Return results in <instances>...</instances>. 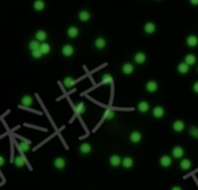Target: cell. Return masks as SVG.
<instances>
[{
	"mask_svg": "<svg viewBox=\"0 0 198 190\" xmlns=\"http://www.w3.org/2000/svg\"><path fill=\"white\" fill-rule=\"evenodd\" d=\"M62 53H63V56L65 57H71L73 53H74V48L72 45H70V44H65L62 49Z\"/></svg>",
	"mask_w": 198,
	"mask_h": 190,
	"instance_id": "6da1fadb",
	"label": "cell"
},
{
	"mask_svg": "<svg viewBox=\"0 0 198 190\" xmlns=\"http://www.w3.org/2000/svg\"><path fill=\"white\" fill-rule=\"evenodd\" d=\"M172 154L173 157L176 158V159H181V158L184 155V150L181 146H175L173 150H172Z\"/></svg>",
	"mask_w": 198,
	"mask_h": 190,
	"instance_id": "7a4b0ae2",
	"label": "cell"
},
{
	"mask_svg": "<svg viewBox=\"0 0 198 190\" xmlns=\"http://www.w3.org/2000/svg\"><path fill=\"white\" fill-rule=\"evenodd\" d=\"M172 163H173V160H172V158L169 157V155H164V157L160 158V165L162 167H164V168L170 167Z\"/></svg>",
	"mask_w": 198,
	"mask_h": 190,
	"instance_id": "3957f363",
	"label": "cell"
},
{
	"mask_svg": "<svg viewBox=\"0 0 198 190\" xmlns=\"http://www.w3.org/2000/svg\"><path fill=\"white\" fill-rule=\"evenodd\" d=\"M133 71H135V66H133L132 64H130V63H126V64H124V65L122 66V72H123L124 74H126V76L132 74Z\"/></svg>",
	"mask_w": 198,
	"mask_h": 190,
	"instance_id": "277c9868",
	"label": "cell"
},
{
	"mask_svg": "<svg viewBox=\"0 0 198 190\" xmlns=\"http://www.w3.org/2000/svg\"><path fill=\"white\" fill-rule=\"evenodd\" d=\"M34 103V99H33V96H30V95H24L22 96V99H21V105H24V107H30V105H33Z\"/></svg>",
	"mask_w": 198,
	"mask_h": 190,
	"instance_id": "5b68a950",
	"label": "cell"
},
{
	"mask_svg": "<svg viewBox=\"0 0 198 190\" xmlns=\"http://www.w3.org/2000/svg\"><path fill=\"white\" fill-rule=\"evenodd\" d=\"M122 161H123V159H121V157L119 155H111L110 159H109V162H110V165L112 167H118L119 165L122 163Z\"/></svg>",
	"mask_w": 198,
	"mask_h": 190,
	"instance_id": "8992f818",
	"label": "cell"
},
{
	"mask_svg": "<svg viewBox=\"0 0 198 190\" xmlns=\"http://www.w3.org/2000/svg\"><path fill=\"white\" fill-rule=\"evenodd\" d=\"M53 165L57 169H64L65 166H66V161L63 158H56L55 161H53Z\"/></svg>",
	"mask_w": 198,
	"mask_h": 190,
	"instance_id": "52a82bcc",
	"label": "cell"
},
{
	"mask_svg": "<svg viewBox=\"0 0 198 190\" xmlns=\"http://www.w3.org/2000/svg\"><path fill=\"white\" fill-rule=\"evenodd\" d=\"M185 128V124L182 122V121H175L173 123V130L175 132H182Z\"/></svg>",
	"mask_w": 198,
	"mask_h": 190,
	"instance_id": "ba28073f",
	"label": "cell"
},
{
	"mask_svg": "<svg viewBox=\"0 0 198 190\" xmlns=\"http://www.w3.org/2000/svg\"><path fill=\"white\" fill-rule=\"evenodd\" d=\"M187 44H188L190 48H195L198 45V37L197 36H195V35H190L188 36L187 38Z\"/></svg>",
	"mask_w": 198,
	"mask_h": 190,
	"instance_id": "9c48e42d",
	"label": "cell"
},
{
	"mask_svg": "<svg viewBox=\"0 0 198 190\" xmlns=\"http://www.w3.org/2000/svg\"><path fill=\"white\" fill-rule=\"evenodd\" d=\"M79 150H80V152H81L82 154H89V153L92 152V145L88 144V142H83V144L80 145Z\"/></svg>",
	"mask_w": 198,
	"mask_h": 190,
	"instance_id": "30bf717a",
	"label": "cell"
},
{
	"mask_svg": "<svg viewBox=\"0 0 198 190\" xmlns=\"http://www.w3.org/2000/svg\"><path fill=\"white\" fill-rule=\"evenodd\" d=\"M94 45H95V48L96 49H99V50H102V49H104L107 45V42L104 38L102 37H99L95 39V42H94Z\"/></svg>",
	"mask_w": 198,
	"mask_h": 190,
	"instance_id": "8fae6325",
	"label": "cell"
},
{
	"mask_svg": "<svg viewBox=\"0 0 198 190\" xmlns=\"http://www.w3.org/2000/svg\"><path fill=\"white\" fill-rule=\"evenodd\" d=\"M164 115V109L162 107H155L154 109H153V116H154L155 118H162Z\"/></svg>",
	"mask_w": 198,
	"mask_h": 190,
	"instance_id": "7c38bea8",
	"label": "cell"
},
{
	"mask_svg": "<svg viewBox=\"0 0 198 190\" xmlns=\"http://www.w3.org/2000/svg\"><path fill=\"white\" fill-rule=\"evenodd\" d=\"M158 84L155 82V81H148L147 84H146V90L147 92H150V93H154L158 90Z\"/></svg>",
	"mask_w": 198,
	"mask_h": 190,
	"instance_id": "4fadbf2b",
	"label": "cell"
},
{
	"mask_svg": "<svg viewBox=\"0 0 198 190\" xmlns=\"http://www.w3.org/2000/svg\"><path fill=\"white\" fill-rule=\"evenodd\" d=\"M89 19H91V13L88 10H81L79 13V20L81 22H87V21H89Z\"/></svg>",
	"mask_w": 198,
	"mask_h": 190,
	"instance_id": "5bb4252c",
	"label": "cell"
},
{
	"mask_svg": "<svg viewBox=\"0 0 198 190\" xmlns=\"http://www.w3.org/2000/svg\"><path fill=\"white\" fill-rule=\"evenodd\" d=\"M138 110H139L140 113H147L148 110H150V105H148V102H146V101H141L139 102V105H138Z\"/></svg>",
	"mask_w": 198,
	"mask_h": 190,
	"instance_id": "9a60e30c",
	"label": "cell"
},
{
	"mask_svg": "<svg viewBox=\"0 0 198 190\" xmlns=\"http://www.w3.org/2000/svg\"><path fill=\"white\" fill-rule=\"evenodd\" d=\"M141 133L138 132V131H133V132H131L130 134V140L132 142H135V144H137V142H140V140H141Z\"/></svg>",
	"mask_w": 198,
	"mask_h": 190,
	"instance_id": "2e32d148",
	"label": "cell"
},
{
	"mask_svg": "<svg viewBox=\"0 0 198 190\" xmlns=\"http://www.w3.org/2000/svg\"><path fill=\"white\" fill-rule=\"evenodd\" d=\"M122 166L126 168V169H130L131 167L133 166V159L130 157H125L122 161Z\"/></svg>",
	"mask_w": 198,
	"mask_h": 190,
	"instance_id": "e0dca14e",
	"label": "cell"
},
{
	"mask_svg": "<svg viewBox=\"0 0 198 190\" xmlns=\"http://www.w3.org/2000/svg\"><path fill=\"white\" fill-rule=\"evenodd\" d=\"M135 62L137 63V64H144V63L146 62V55L144 52H138L135 53Z\"/></svg>",
	"mask_w": 198,
	"mask_h": 190,
	"instance_id": "ac0fdd59",
	"label": "cell"
},
{
	"mask_svg": "<svg viewBox=\"0 0 198 190\" xmlns=\"http://www.w3.org/2000/svg\"><path fill=\"white\" fill-rule=\"evenodd\" d=\"M189 70H190V66H189L185 62L179 64V66H177V71H179L181 74H185V73H188Z\"/></svg>",
	"mask_w": 198,
	"mask_h": 190,
	"instance_id": "d6986e66",
	"label": "cell"
},
{
	"mask_svg": "<svg viewBox=\"0 0 198 190\" xmlns=\"http://www.w3.org/2000/svg\"><path fill=\"white\" fill-rule=\"evenodd\" d=\"M191 166H192V163H191V161H190L189 159H183L182 161L180 162V167H181V169H183V171L190 169Z\"/></svg>",
	"mask_w": 198,
	"mask_h": 190,
	"instance_id": "ffe728a7",
	"label": "cell"
},
{
	"mask_svg": "<svg viewBox=\"0 0 198 190\" xmlns=\"http://www.w3.org/2000/svg\"><path fill=\"white\" fill-rule=\"evenodd\" d=\"M155 29H156V27H155V24L153 22H147L144 26V30H145L146 34H153L155 31Z\"/></svg>",
	"mask_w": 198,
	"mask_h": 190,
	"instance_id": "44dd1931",
	"label": "cell"
},
{
	"mask_svg": "<svg viewBox=\"0 0 198 190\" xmlns=\"http://www.w3.org/2000/svg\"><path fill=\"white\" fill-rule=\"evenodd\" d=\"M196 56L195 55H192V53H189V55H187L185 56V58H184V62L188 64L189 66H191V65H195V63H196Z\"/></svg>",
	"mask_w": 198,
	"mask_h": 190,
	"instance_id": "7402d4cb",
	"label": "cell"
},
{
	"mask_svg": "<svg viewBox=\"0 0 198 190\" xmlns=\"http://www.w3.org/2000/svg\"><path fill=\"white\" fill-rule=\"evenodd\" d=\"M67 35L68 37L75 38L78 35H79V29H78L77 27H70V28L67 29Z\"/></svg>",
	"mask_w": 198,
	"mask_h": 190,
	"instance_id": "603a6c76",
	"label": "cell"
},
{
	"mask_svg": "<svg viewBox=\"0 0 198 190\" xmlns=\"http://www.w3.org/2000/svg\"><path fill=\"white\" fill-rule=\"evenodd\" d=\"M35 36H36V39H37L38 42H43V43L44 41L46 39V37H48V35H46V33H45L44 30H38Z\"/></svg>",
	"mask_w": 198,
	"mask_h": 190,
	"instance_id": "cb8c5ba5",
	"label": "cell"
},
{
	"mask_svg": "<svg viewBox=\"0 0 198 190\" xmlns=\"http://www.w3.org/2000/svg\"><path fill=\"white\" fill-rule=\"evenodd\" d=\"M39 50H41V52L43 53V55H48V53H50V51H51V47H50V44H48V43H41V48H39Z\"/></svg>",
	"mask_w": 198,
	"mask_h": 190,
	"instance_id": "d4e9b609",
	"label": "cell"
},
{
	"mask_svg": "<svg viewBox=\"0 0 198 190\" xmlns=\"http://www.w3.org/2000/svg\"><path fill=\"white\" fill-rule=\"evenodd\" d=\"M44 7H45V4H44L43 0H36V1L34 2V10H37V12L43 10Z\"/></svg>",
	"mask_w": 198,
	"mask_h": 190,
	"instance_id": "484cf974",
	"label": "cell"
},
{
	"mask_svg": "<svg viewBox=\"0 0 198 190\" xmlns=\"http://www.w3.org/2000/svg\"><path fill=\"white\" fill-rule=\"evenodd\" d=\"M14 165L16 167H19V168H21V167H23L26 165V161H24V159L21 155H16L14 159Z\"/></svg>",
	"mask_w": 198,
	"mask_h": 190,
	"instance_id": "4316f807",
	"label": "cell"
},
{
	"mask_svg": "<svg viewBox=\"0 0 198 190\" xmlns=\"http://www.w3.org/2000/svg\"><path fill=\"white\" fill-rule=\"evenodd\" d=\"M19 146H20V150L24 153H27L30 151V142H21Z\"/></svg>",
	"mask_w": 198,
	"mask_h": 190,
	"instance_id": "83f0119b",
	"label": "cell"
},
{
	"mask_svg": "<svg viewBox=\"0 0 198 190\" xmlns=\"http://www.w3.org/2000/svg\"><path fill=\"white\" fill-rule=\"evenodd\" d=\"M29 49L31 51H35V50H39V48H41V43L37 41V39H34V41H30L29 42Z\"/></svg>",
	"mask_w": 198,
	"mask_h": 190,
	"instance_id": "f1b7e54d",
	"label": "cell"
},
{
	"mask_svg": "<svg viewBox=\"0 0 198 190\" xmlns=\"http://www.w3.org/2000/svg\"><path fill=\"white\" fill-rule=\"evenodd\" d=\"M63 84L66 88H71V87H73V85H74V80H73V78H71V76H66V78L64 79Z\"/></svg>",
	"mask_w": 198,
	"mask_h": 190,
	"instance_id": "f546056e",
	"label": "cell"
},
{
	"mask_svg": "<svg viewBox=\"0 0 198 190\" xmlns=\"http://www.w3.org/2000/svg\"><path fill=\"white\" fill-rule=\"evenodd\" d=\"M75 110H77L79 114H83L86 111V107H85V103L83 102H79L77 105H75Z\"/></svg>",
	"mask_w": 198,
	"mask_h": 190,
	"instance_id": "4dcf8cb0",
	"label": "cell"
},
{
	"mask_svg": "<svg viewBox=\"0 0 198 190\" xmlns=\"http://www.w3.org/2000/svg\"><path fill=\"white\" fill-rule=\"evenodd\" d=\"M115 117V111L111 109H107L104 111V118L106 119H112Z\"/></svg>",
	"mask_w": 198,
	"mask_h": 190,
	"instance_id": "1f68e13d",
	"label": "cell"
},
{
	"mask_svg": "<svg viewBox=\"0 0 198 190\" xmlns=\"http://www.w3.org/2000/svg\"><path fill=\"white\" fill-rule=\"evenodd\" d=\"M112 82V76L110 74H104V76H102V84H111Z\"/></svg>",
	"mask_w": 198,
	"mask_h": 190,
	"instance_id": "d6a6232c",
	"label": "cell"
},
{
	"mask_svg": "<svg viewBox=\"0 0 198 190\" xmlns=\"http://www.w3.org/2000/svg\"><path fill=\"white\" fill-rule=\"evenodd\" d=\"M31 56H33L35 59H39V58L43 56V53L41 52V50H35V51H31Z\"/></svg>",
	"mask_w": 198,
	"mask_h": 190,
	"instance_id": "836d02e7",
	"label": "cell"
},
{
	"mask_svg": "<svg viewBox=\"0 0 198 190\" xmlns=\"http://www.w3.org/2000/svg\"><path fill=\"white\" fill-rule=\"evenodd\" d=\"M192 89H193V92H195V93H198V81H197V82H195V84H193Z\"/></svg>",
	"mask_w": 198,
	"mask_h": 190,
	"instance_id": "e575fe53",
	"label": "cell"
},
{
	"mask_svg": "<svg viewBox=\"0 0 198 190\" xmlns=\"http://www.w3.org/2000/svg\"><path fill=\"white\" fill-rule=\"evenodd\" d=\"M4 163H5V158L0 157V166H4Z\"/></svg>",
	"mask_w": 198,
	"mask_h": 190,
	"instance_id": "d590c367",
	"label": "cell"
},
{
	"mask_svg": "<svg viewBox=\"0 0 198 190\" xmlns=\"http://www.w3.org/2000/svg\"><path fill=\"white\" fill-rule=\"evenodd\" d=\"M190 4L193 6H197L198 5V0H190Z\"/></svg>",
	"mask_w": 198,
	"mask_h": 190,
	"instance_id": "8d00e7d4",
	"label": "cell"
},
{
	"mask_svg": "<svg viewBox=\"0 0 198 190\" xmlns=\"http://www.w3.org/2000/svg\"><path fill=\"white\" fill-rule=\"evenodd\" d=\"M172 190H182V188H181V187H179V185H175V187H173V188H172Z\"/></svg>",
	"mask_w": 198,
	"mask_h": 190,
	"instance_id": "74e56055",
	"label": "cell"
}]
</instances>
